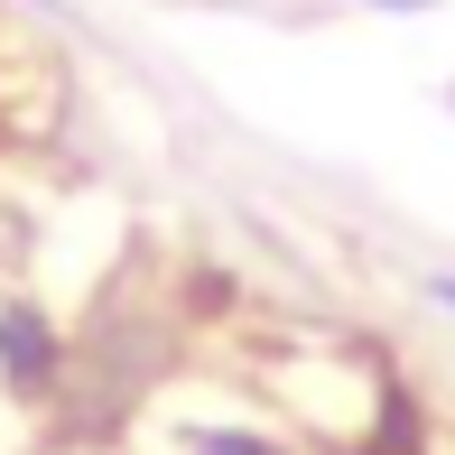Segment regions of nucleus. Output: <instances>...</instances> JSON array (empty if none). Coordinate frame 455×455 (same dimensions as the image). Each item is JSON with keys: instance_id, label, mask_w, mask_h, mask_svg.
<instances>
[{"instance_id": "2", "label": "nucleus", "mask_w": 455, "mask_h": 455, "mask_svg": "<svg viewBox=\"0 0 455 455\" xmlns=\"http://www.w3.org/2000/svg\"><path fill=\"white\" fill-rule=\"evenodd\" d=\"M363 455H427V427H419V409H409L400 390H381V427H371Z\"/></svg>"}, {"instance_id": "1", "label": "nucleus", "mask_w": 455, "mask_h": 455, "mask_svg": "<svg viewBox=\"0 0 455 455\" xmlns=\"http://www.w3.org/2000/svg\"><path fill=\"white\" fill-rule=\"evenodd\" d=\"M0 371H10V390H56L66 344H56V325L37 307H0Z\"/></svg>"}, {"instance_id": "3", "label": "nucleus", "mask_w": 455, "mask_h": 455, "mask_svg": "<svg viewBox=\"0 0 455 455\" xmlns=\"http://www.w3.org/2000/svg\"><path fill=\"white\" fill-rule=\"evenodd\" d=\"M196 455H279V446H260V437H233V427H214V437H196Z\"/></svg>"}, {"instance_id": "6", "label": "nucleus", "mask_w": 455, "mask_h": 455, "mask_svg": "<svg viewBox=\"0 0 455 455\" xmlns=\"http://www.w3.org/2000/svg\"><path fill=\"white\" fill-rule=\"evenodd\" d=\"M0 140H10V102H0Z\"/></svg>"}, {"instance_id": "4", "label": "nucleus", "mask_w": 455, "mask_h": 455, "mask_svg": "<svg viewBox=\"0 0 455 455\" xmlns=\"http://www.w3.org/2000/svg\"><path fill=\"white\" fill-rule=\"evenodd\" d=\"M437 298H446V307H455V279H437Z\"/></svg>"}, {"instance_id": "5", "label": "nucleus", "mask_w": 455, "mask_h": 455, "mask_svg": "<svg viewBox=\"0 0 455 455\" xmlns=\"http://www.w3.org/2000/svg\"><path fill=\"white\" fill-rule=\"evenodd\" d=\"M390 10H427V0H390Z\"/></svg>"}]
</instances>
